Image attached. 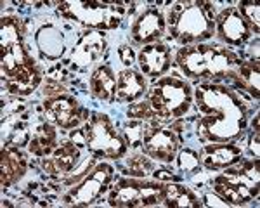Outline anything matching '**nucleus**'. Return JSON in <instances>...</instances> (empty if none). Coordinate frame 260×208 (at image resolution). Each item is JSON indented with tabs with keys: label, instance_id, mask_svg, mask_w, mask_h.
Segmentation results:
<instances>
[{
	"label": "nucleus",
	"instance_id": "f257e3e1",
	"mask_svg": "<svg viewBox=\"0 0 260 208\" xmlns=\"http://www.w3.org/2000/svg\"><path fill=\"white\" fill-rule=\"evenodd\" d=\"M200 111L198 135L210 143H229L243 135L248 106L234 90L219 83H201L194 90Z\"/></svg>",
	"mask_w": 260,
	"mask_h": 208
},
{
	"label": "nucleus",
	"instance_id": "f03ea898",
	"mask_svg": "<svg viewBox=\"0 0 260 208\" xmlns=\"http://www.w3.org/2000/svg\"><path fill=\"white\" fill-rule=\"evenodd\" d=\"M177 64L189 78L220 80L225 77H233L240 59L228 49L200 44L194 47L180 49L177 54Z\"/></svg>",
	"mask_w": 260,
	"mask_h": 208
},
{
	"label": "nucleus",
	"instance_id": "7ed1b4c3",
	"mask_svg": "<svg viewBox=\"0 0 260 208\" xmlns=\"http://www.w3.org/2000/svg\"><path fill=\"white\" fill-rule=\"evenodd\" d=\"M146 101L153 111L154 122L165 123L172 118H180L189 113L192 106V92L184 80L165 77L154 83Z\"/></svg>",
	"mask_w": 260,
	"mask_h": 208
},
{
	"label": "nucleus",
	"instance_id": "20e7f679",
	"mask_svg": "<svg viewBox=\"0 0 260 208\" xmlns=\"http://www.w3.org/2000/svg\"><path fill=\"white\" fill-rule=\"evenodd\" d=\"M169 26L175 40L189 45L210 39L215 31V21L203 2L175 4L169 12Z\"/></svg>",
	"mask_w": 260,
	"mask_h": 208
},
{
	"label": "nucleus",
	"instance_id": "39448f33",
	"mask_svg": "<svg viewBox=\"0 0 260 208\" xmlns=\"http://www.w3.org/2000/svg\"><path fill=\"white\" fill-rule=\"evenodd\" d=\"M258 160H240L213 181V189L233 205H245L258 196Z\"/></svg>",
	"mask_w": 260,
	"mask_h": 208
},
{
	"label": "nucleus",
	"instance_id": "423d86ee",
	"mask_svg": "<svg viewBox=\"0 0 260 208\" xmlns=\"http://www.w3.org/2000/svg\"><path fill=\"white\" fill-rule=\"evenodd\" d=\"M57 9L66 19L78 21L95 30H113L125 16L120 2H62Z\"/></svg>",
	"mask_w": 260,
	"mask_h": 208
},
{
	"label": "nucleus",
	"instance_id": "0eeeda50",
	"mask_svg": "<svg viewBox=\"0 0 260 208\" xmlns=\"http://www.w3.org/2000/svg\"><path fill=\"white\" fill-rule=\"evenodd\" d=\"M83 137L89 151L98 158L118 160L127 151L123 137L116 134L111 120L106 115H92V118L83 127Z\"/></svg>",
	"mask_w": 260,
	"mask_h": 208
},
{
	"label": "nucleus",
	"instance_id": "6e6552de",
	"mask_svg": "<svg viewBox=\"0 0 260 208\" xmlns=\"http://www.w3.org/2000/svg\"><path fill=\"white\" fill-rule=\"evenodd\" d=\"M165 186L156 182L139 181V179H123L116 182L110 193L111 206H151L161 205Z\"/></svg>",
	"mask_w": 260,
	"mask_h": 208
},
{
	"label": "nucleus",
	"instance_id": "1a4fd4ad",
	"mask_svg": "<svg viewBox=\"0 0 260 208\" xmlns=\"http://www.w3.org/2000/svg\"><path fill=\"white\" fill-rule=\"evenodd\" d=\"M113 179V168L110 165H98L95 170L87 174L83 181L75 189H71L64 196V203L68 205H90L108 189Z\"/></svg>",
	"mask_w": 260,
	"mask_h": 208
},
{
	"label": "nucleus",
	"instance_id": "9d476101",
	"mask_svg": "<svg viewBox=\"0 0 260 208\" xmlns=\"http://www.w3.org/2000/svg\"><path fill=\"white\" fill-rule=\"evenodd\" d=\"M161 122H153L148 128L141 148L144 155L153 160L172 163L175 160V153L179 151V141L172 128H163Z\"/></svg>",
	"mask_w": 260,
	"mask_h": 208
},
{
	"label": "nucleus",
	"instance_id": "9b49d317",
	"mask_svg": "<svg viewBox=\"0 0 260 208\" xmlns=\"http://www.w3.org/2000/svg\"><path fill=\"white\" fill-rule=\"evenodd\" d=\"M44 110L49 123L61 128H77L83 120L82 116L85 115V111L78 106L77 99L66 94L47 97V101L44 102Z\"/></svg>",
	"mask_w": 260,
	"mask_h": 208
},
{
	"label": "nucleus",
	"instance_id": "f8f14e48",
	"mask_svg": "<svg viewBox=\"0 0 260 208\" xmlns=\"http://www.w3.org/2000/svg\"><path fill=\"white\" fill-rule=\"evenodd\" d=\"M215 30L220 40L233 47H241L250 40L251 30L234 7H228L215 18Z\"/></svg>",
	"mask_w": 260,
	"mask_h": 208
},
{
	"label": "nucleus",
	"instance_id": "ddd939ff",
	"mask_svg": "<svg viewBox=\"0 0 260 208\" xmlns=\"http://www.w3.org/2000/svg\"><path fill=\"white\" fill-rule=\"evenodd\" d=\"M106 42L103 39V33L99 31H87L82 33L78 42L75 44L73 51L70 54V59L66 61L73 70L82 72V70L89 68L101 54L104 52Z\"/></svg>",
	"mask_w": 260,
	"mask_h": 208
},
{
	"label": "nucleus",
	"instance_id": "4468645a",
	"mask_svg": "<svg viewBox=\"0 0 260 208\" xmlns=\"http://www.w3.org/2000/svg\"><path fill=\"white\" fill-rule=\"evenodd\" d=\"M165 33V18L160 11H144L130 28V37L136 44H153Z\"/></svg>",
	"mask_w": 260,
	"mask_h": 208
},
{
	"label": "nucleus",
	"instance_id": "2eb2a0df",
	"mask_svg": "<svg viewBox=\"0 0 260 208\" xmlns=\"http://www.w3.org/2000/svg\"><path fill=\"white\" fill-rule=\"evenodd\" d=\"M200 160H201V163L210 170L228 168V166L243 160V151L238 146H233L228 143H215L210 146H205V148L201 149Z\"/></svg>",
	"mask_w": 260,
	"mask_h": 208
},
{
	"label": "nucleus",
	"instance_id": "dca6fc26",
	"mask_svg": "<svg viewBox=\"0 0 260 208\" xmlns=\"http://www.w3.org/2000/svg\"><path fill=\"white\" fill-rule=\"evenodd\" d=\"M80 158V149L75 143H66L59 146L50 156H45L42 160V166L50 177H62L68 176L77 165Z\"/></svg>",
	"mask_w": 260,
	"mask_h": 208
},
{
	"label": "nucleus",
	"instance_id": "f3484780",
	"mask_svg": "<svg viewBox=\"0 0 260 208\" xmlns=\"http://www.w3.org/2000/svg\"><path fill=\"white\" fill-rule=\"evenodd\" d=\"M141 72L148 77H161L170 68V49L165 44H149L139 54Z\"/></svg>",
	"mask_w": 260,
	"mask_h": 208
},
{
	"label": "nucleus",
	"instance_id": "a211bd4d",
	"mask_svg": "<svg viewBox=\"0 0 260 208\" xmlns=\"http://www.w3.org/2000/svg\"><path fill=\"white\" fill-rule=\"evenodd\" d=\"M0 172H2V186L9 187L14 182H18L26 172V158L16 146H6L2 149V163H0Z\"/></svg>",
	"mask_w": 260,
	"mask_h": 208
},
{
	"label": "nucleus",
	"instance_id": "6ab92c4d",
	"mask_svg": "<svg viewBox=\"0 0 260 208\" xmlns=\"http://www.w3.org/2000/svg\"><path fill=\"white\" fill-rule=\"evenodd\" d=\"M146 94V80L139 73L132 72V70H125L120 73L118 80H116V102H134L139 99L141 95Z\"/></svg>",
	"mask_w": 260,
	"mask_h": 208
},
{
	"label": "nucleus",
	"instance_id": "aec40b11",
	"mask_svg": "<svg viewBox=\"0 0 260 208\" xmlns=\"http://www.w3.org/2000/svg\"><path fill=\"white\" fill-rule=\"evenodd\" d=\"M37 47L45 59H59L64 52V40L62 33L52 24L42 26L35 35Z\"/></svg>",
	"mask_w": 260,
	"mask_h": 208
},
{
	"label": "nucleus",
	"instance_id": "412c9836",
	"mask_svg": "<svg viewBox=\"0 0 260 208\" xmlns=\"http://www.w3.org/2000/svg\"><path fill=\"white\" fill-rule=\"evenodd\" d=\"M90 89L95 97L103 99V101L113 102L116 94V77L113 73L110 66L103 64L92 73L90 77Z\"/></svg>",
	"mask_w": 260,
	"mask_h": 208
},
{
	"label": "nucleus",
	"instance_id": "4be33fe9",
	"mask_svg": "<svg viewBox=\"0 0 260 208\" xmlns=\"http://www.w3.org/2000/svg\"><path fill=\"white\" fill-rule=\"evenodd\" d=\"M231 80L243 90H248L255 99H258V61H240Z\"/></svg>",
	"mask_w": 260,
	"mask_h": 208
},
{
	"label": "nucleus",
	"instance_id": "5701e85b",
	"mask_svg": "<svg viewBox=\"0 0 260 208\" xmlns=\"http://www.w3.org/2000/svg\"><path fill=\"white\" fill-rule=\"evenodd\" d=\"M59 148L57 146V134L54 130L52 123H44L37 128V134L33 135V139L30 141V151L33 155L45 158L50 156L56 149Z\"/></svg>",
	"mask_w": 260,
	"mask_h": 208
},
{
	"label": "nucleus",
	"instance_id": "b1692460",
	"mask_svg": "<svg viewBox=\"0 0 260 208\" xmlns=\"http://www.w3.org/2000/svg\"><path fill=\"white\" fill-rule=\"evenodd\" d=\"M163 206H174V208H194L200 206L201 203L194 196L191 189L179 184H169L165 186V193H163Z\"/></svg>",
	"mask_w": 260,
	"mask_h": 208
},
{
	"label": "nucleus",
	"instance_id": "393cba45",
	"mask_svg": "<svg viewBox=\"0 0 260 208\" xmlns=\"http://www.w3.org/2000/svg\"><path fill=\"white\" fill-rule=\"evenodd\" d=\"M151 123L153 122H148V120H130L128 123H125L123 135L130 148H141L142 141H144V135H146V132H148V128L151 127Z\"/></svg>",
	"mask_w": 260,
	"mask_h": 208
},
{
	"label": "nucleus",
	"instance_id": "a878e982",
	"mask_svg": "<svg viewBox=\"0 0 260 208\" xmlns=\"http://www.w3.org/2000/svg\"><path fill=\"white\" fill-rule=\"evenodd\" d=\"M238 12L243 16L246 24L250 26L251 31L258 33L260 30V6L255 0H248V2H240L238 6Z\"/></svg>",
	"mask_w": 260,
	"mask_h": 208
},
{
	"label": "nucleus",
	"instance_id": "bb28decb",
	"mask_svg": "<svg viewBox=\"0 0 260 208\" xmlns=\"http://www.w3.org/2000/svg\"><path fill=\"white\" fill-rule=\"evenodd\" d=\"M128 172L136 177H144L154 172V163L153 158H149L148 155H136L127 160Z\"/></svg>",
	"mask_w": 260,
	"mask_h": 208
},
{
	"label": "nucleus",
	"instance_id": "cd10ccee",
	"mask_svg": "<svg viewBox=\"0 0 260 208\" xmlns=\"http://www.w3.org/2000/svg\"><path fill=\"white\" fill-rule=\"evenodd\" d=\"M177 161H179V168L186 174L198 172V168L201 165L200 155L196 151H192V149H182L177 158Z\"/></svg>",
	"mask_w": 260,
	"mask_h": 208
},
{
	"label": "nucleus",
	"instance_id": "c85d7f7f",
	"mask_svg": "<svg viewBox=\"0 0 260 208\" xmlns=\"http://www.w3.org/2000/svg\"><path fill=\"white\" fill-rule=\"evenodd\" d=\"M26 143H30V130H28L26 123H19L14 128V132H11L7 144L11 146H24Z\"/></svg>",
	"mask_w": 260,
	"mask_h": 208
},
{
	"label": "nucleus",
	"instance_id": "c756f323",
	"mask_svg": "<svg viewBox=\"0 0 260 208\" xmlns=\"http://www.w3.org/2000/svg\"><path fill=\"white\" fill-rule=\"evenodd\" d=\"M44 95H47V97H54V95H59L64 92V89H62V85L59 82H56V80H49L47 83L44 85Z\"/></svg>",
	"mask_w": 260,
	"mask_h": 208
},
{
	"label": "nucleus",
	"instance_id": "7c9ffc66",
	"mask_svg": "<svg viewBox=\"0 0 260 208\" xmlns=\"http://www.w3.org/2000/svg\"><path fill=\"white\" fill-rule=\"evenodd\" d=\"M154 179H158V181H167V182H170V181H179V177H175L174 174H170V172H167V170H160V168H154V172L151 174Z\"/></svg>",
	"mask_w": 260,
	"mask_h": 208
},
{
	"label": "nucleus",
	"instance_id": "2f4dec72",
	"mask_svg": "<svg viewBox=\"0 0 260 208\" xmlns=\"http://www.w3.org/2000/svg\"><path fill=\"white\" fill-rule=\"evenodd\" d=\"M120 57H121V62L125 66H130L134 62V52L130 47H121L120 49Z\"/></svg>",
	"mask_w": 260,
	"mask_h": 208
},
{
	"label": "nucleus",
	"instance_id": "473e14b6",
	"mask_svg": "<svg viewBox=\"0 0 260 208\" xmlns=\"http://www.w3.org/2000/svg\"><path fill=\"white\" fill-rule=\"evenodd\" d=\"M250 151L253 153L255 158H258V130H253V135L250 139Z\"/></svg>",
	"mask_w": 260,
	"mask_h": 208
}]
</instances>
